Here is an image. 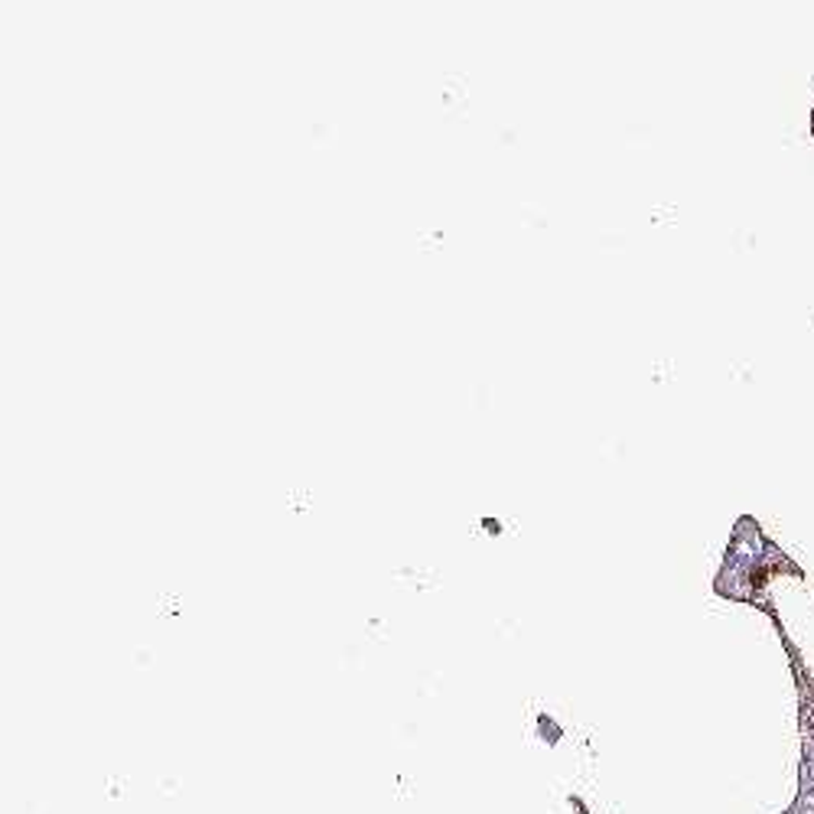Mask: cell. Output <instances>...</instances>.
<instances>
[{"instance_id": "6da1fadb", "label": "cell", "mask_w": 814, "mask_h": 814, "mask_svg": "<svg viewBox=\"0 0 814 814\" xmlns=\"http://www.w3.org/2000/svg\"><path fill=\"white\" fill-rule=\"evenodd\" d=\"M792 814H814V717L809 727V750H805V779H802V799Z\"/></svg>"}]
</instances>
